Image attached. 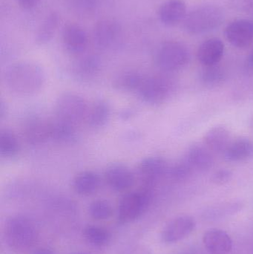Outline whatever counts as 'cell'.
Segmentation results:
<instances>
[{
	"instance_id": "obj_1",
	"label": "cell",
	"mask_w": 253,
	"mask_h": 254,
	"mask_svg": "<svg viewBox=\"0 0 253 254\" xmlns=\"http://www.w3.org/2000/svg\"><path fill=\"white\" fill-rule=\"evenodd\" d=\"M46 73L38 64L30 61L15 63L7 67L3 81L6 89L16 96L35 95L46 83Z\"/></svg>"
},
{
	"instance_id": "obj_2",
	"label": "cell",
	"mask_w": 253,
	"mask_h": 254,
	"mask_svg": "<svg viewBox=\"0 0 253 254\" xmlns=\"http://www.w3.org/2000/svg\"><path fill=\"white\" fill-rule=\"evenodd\" d=\"M3 237L7 247L17 252H24L35 245L38 231L35 224L24 216L7 219L3 230Z\"/></svg>"
},
{
	"instance_id": "obj_27",
	"label": "cell",
	"mask_w": 253,
	"mask_h": 254,
	"mask_svg": "<svg viewBox=\"0 0 253 254\" xmlns=\"http://www.w3.org/2000/svg\"><path fill=\"white\" fill-rule=\"evenodd\" d=\"M59 15L56 12L49 13L43 21L36 34V42L44 45L51 40L59 25Z\"/></svg>"
},
{
	"instance_id": "obj_6",
	"label": "cell",
	"mask_w": 253,
	"mask_h": 254,
	"mask_svg": "<svg viewBox=\"0 0 253 254\" xmlns=\"http://www.w3.org/2000/svg\"><path fill=\"white\" fill-rule=\"evenodd\" d=\"M151 201L148 191L129 192L122 197L117 210V220L121 225L135 222L147 211Z\"/></svg>"
},
{
	"instance_id": "obj_12",
	"label": "cell",
	"mask_w": 253,
	"mask_h": 254,
	"mask_svg": "<svg viewBox=\"0 0 253 254\" xmlns=\"http://www.w3.org/2000/svg\"><path fill=\"white\" fill-rule=\"evenodd\" d=\"M62 41L68 53L78 55L83 54L87 49L89 37L83 27L71 23L64 26L62 31Z\"/></svg>"
},
{
	"instance_id": "obj_5",
	"label": "cell",
	"mask_w": 253,
	"mask_h": 254,
	"mask_svg": "<svg viewBox=\"0 0 253 254\" xmlns=\"http://www.w3.org/2000/svg\"><path fill=\"white\" fill-rule=\"evenodd\" d=\"M156 64L165 72H175L187 65L190 52L184 45L178 42L163 43L156 54Z\"/></svg>"
},
{
	"instance_id": "obj_25",
	"label": "cell",
	"mask_w": 253,
	"mask_h": 254,
	"mask_svg": "<svg viewBox=\"0 0 253 254\" xmlns=\"http://www.w3.org/2000/svg\"><path fill=\"white\" fill-rule=\"evenodd\" d=\"M145 76L137 71H125L113 80V87L123 92H137Z\"/></svg>"
},
{
	"instance_id": "obj_38",
	"label": "cell",
	"mask_w": 253,
	"mask_h": 254,
	"mask_svg": "<svg viewBox=\"0 0 253 254\" xmlns=\"http://www.w3.org/2000/svg\"><path fill=\"white\" fill-rule=\"evenodd\" d=\"M250 127H251V128H252L253 131V115L252 117H251V120H250Z\"/></svg>"
},
{
	"instance_id": "obj_30",
	"label": "cell",
	"mask_w": 253,
	"mask_h": 254,
	"mask_svg": "<svg viewBox=\"0 0 253 254\" xmlns=\"http://www.w3.org/2000/svg\"><path fill=\"white\" fill-rule=\"evenodd\" d=\"M89 213L91 217L95 220H107L112 216L113 207L107 200L97 199L89 205Z\"/></svg>"
},
{
	"instance_id": "obj_9",
	"label": "cell",
	"mask_w": 253,
	"mask_h": 254,
	"mask_svg": "<svg viewBox=\"0 0 253 254\" xmlns=\"http://www.w3.org/2000/svg\"><path fill=\"white\" fill-rule=\"evenodd\" d=\"M104 176L107 185L116 192H124L135 185V173L128 166L120 163L108 166Z\"/></svg>"
},
{
	"instance_id": "obj_11",
	"label": "cell",
	"mask_w": 253,
	"mask_h": 254,
	"mask_svg": "<svg viewBox=\"0 0 253 254\" xmlns=\"http://www.w3.org/2000/svg\"><path fill=\"white\" fill-rule=\"evenodd\" d=\"M224 35L227 41L234 47H248L253 41V21L236 19L226 27Z\"/></svg>"
},
{
	"instance_id": "obj_19",
	"label": "cell",
	"mask_w": 253,
	"mask_h": 254,
	"mask_svg": "<svg viewBox=\"0 0 253 254\" xmlns=\"http://www.w3.org/2000/svg\"><path fill=\"white\" fill-rule=\"evenodd\" d=\"M111 116V107L107 100L98 99L89 107L86 116L88 126L93 129H100L109 122Z\"/></svg>"
},
{
	"instance_id": "obj_23",
	"label": "cell",
	"mask_w": 253,
	"mask_h": 254,
	"mask_svg": "<svg viewBox=\"0 0 253 254\" xmlns=\"http://www.w3.org/2000/svg\"><path fill=\"white\" fill-rule=\"evenodd\" d=\"M230 131L224 126L212 127L203 137V144L212 153H222L231 141Z\"/></svg>"
},
{
	"instance_id": "obj_31",
	"label": "cell",
	"mask_w": 253,
	"mask_h": 254,
	"mask_svg": "<svg viewBox=\"0 0 253 254\" xmlns=\"http://www.w3.org/2000/svg\"><path fill=\"white\" fill-rule=\"evenodd\" d=\"M194 172L185 158L169 167L168 174L174 180L181 181L187 179Z\"/></svg>"
},
{
	"instance_id": "obj_37",
	"label": "cell",
	"mask_w": 253,
	"mask_h": 254,
	"mask_svg": "<svg viewBox=\"0 0 253 254\" xmlns=\"http://www.w3.org/2000/svg\"><path fill=\"white\" fill-rule=\"evenodd\" d=\"M34 254H53V252L49 249H39L35 251Z\"/></svg>"
},
{
	"instance_id": "obj_40",
	"label": "cell",
	"mask_w": 253,
	"mask_h": 254,
	"mask_svg": "<svg viewBox=\"0 0 253 254\" xmlns=\"http://www.w3.org/2000/svg\"><path fill=\"white\" fill-rule=\"evenodd\" d=\"M251 11H252V13H253V7L252 10H251Z\"/></svg>"
},
{
	"instance_id": "obj_21",
	"label": "cell",
	"mask_w": 253,
	"mask_h": 254,
	"mask_svg": "<svg viewBox=\"0 0 253 254\" xmlns=\"http://www.w3.org/2000/svg\"><path fill=\"white\" fill-rule=\"evenodd\" d=\"M224 159L229 162H242L253 157V142L247 137L231 140L223 152Z\"/></svg>"
},
{
	"instance_id": "obj_3",
	"label": "cell",
	"mask_w": 253,
	"mask_h": 254,
	"mask_svg": "<svg viewBox=\"0 0 253 254\" xmlns=\"http://www.w3.org/2000/svg\"><path fill=\"white\" fill-rule=\"evenodd\" d=\"M224 12L219 6L206 4L192 10L186 16L184 26L192 34H202L218 28L224 20Z\"/></svg>"
},
{
	"instance_id": "obj_20",
	"label": "cell",
	"mask_w": 253,
	"mask_h": 254,
	"mask_svg": "<svg viewBox=\"0 0 253 254\" xmlns=\"http://www.w3.org/2000/svg\"><path fill=\"white\" fill-rule=\"evenodd\" d=\"M101 69V61L95 55H85L80 58L73 66V74L77 80L89 81L99 74Z\"/></svg>"
},
{
	"instance_id": "obj_34",
	"label": "cell",
	"mask_w": 253,
	"mask_h": 254,
	"mask_svg": "<svg viewBox=\"0 0 253 254\" xmlns=\"http://www.w3.org/2000/svg\"><path fill=\"white\" fill-rule=\"evenodd\" d=\"M40 0H17L18 4L22 8L30 10L34 8L40 2Z\"/></svg>"
},
{
	"instance_id": "obj_4",
	"label": "cell",
	"mask_w": 253,
	"mask_h": 254,
	"mask_svg": "<svg viewBox=\"0 0 253 254\" xmlns=\"http://www.w3.org/2000/svg\"><path fill=\"white\" fill-rule=\"evenodd\" d=\"M89 109L83 96L74 92H65L56 99L54 114L57 120L77 125L86 119Z\"/></svg>"
},
{
	"instance_id": "obj_7",
	"label": "cell",
	"mask_w": 253,
	"mask_h": 254,
	"mask_svg": "<svg viewBox=\"0 0 253 254\" xmlns=\"http://www.w3.org/2000/svg\"><path fill=\"white\" fill-rule=\"evenodd\" d=\"M173 91V83L163 76L145 77L138 89V97L150 105H159L167 101Z\"/></svg>"
},
{
	"instance_id": "obj_39",
	"label": "cell",
	"mask_w": 253,
	"mask_h": 254,
	"mask_svg": "<svg viewBox=\"0 0 253 254\" xmlns=\"http://www.w3.org/2000/svg\"><path fill=\"white\" fill-rule=\"evenodd\" d=\"M75 254H85V253H77Z\"/></svg>"
},
{
	"instance_id": "obj_26",
	"label": "cell",
	"mask_w": 253,
	"mask_h": 254,
	"mask_svg": "<svg viewBox=\"0 0 253 254\" xmlns=\"http://www.w3.org/2000/svg\"><path fill=\"white\" fill-rule=\"evenodd\" d=\"M20 144L16 134L8 128L0 131V155L4 159H12L19 155Z\"/></svg>"
},
{
	"instance_id": "obj_28",
	"label": "cell",
	"mask_w": 253,
	"mask_h": 254,
	"mask_svg": "<svg viewBox=\"0 0 253 254\" xmlns=\"http://www.w3.org/2000/svg\"><path fill=\"white\" fill-rule=\"evenodd\" d=\"M83 235L86 241L95 247H105L111 242V236L109 231L96 225H90L85 227Z\"/></svg>"
},
{
	"instance_id": "obj_22",
	"label": "cell",
	"mask_w": 253,
	"mask_h": 254,
	"mask_svg": "<svg viewBox=\"0 0 253 254\" xmlns=\"http://www.w3.org/2000/svg\"><path fill=\"white\" fill-rule=\"evenodd\" d=\"M101 178L92 170H84L79 173L73 179L72 187L75 192L83 196L93 195L99 189Z\"/></svg>"
},
{
	"instance_id": "obj_15",
	"label": "cell",
	"mask_w": 253,
	"mask_h": 254,
	"mask_svg": "<svg viewBox=\"0 0 253 254\" xmlns=\"http://www.w3.org/2000/svg\"><path fill=\"white\" fill-rule=\"evenodd\" d=\"M203 243L210 254H229L233 249L231 237L218 228L207 230L203 234Z\"/></svg>"
},
{
	"instance_id": "obj_35",
	"label": "cell",
	"mask_w": 253,
	"mask_h": 254,
	"mask_svg": "<svg viewBox=\"0 0 253 254\" xmlns=\"http://www.w3.org/2000/svg\"><path fill=\"white\" fill-rule=\"evenodd\" d=\"M245 68L248 74H253V49L250 52L248 58H246Z\"/></svg>"
},
{
	"instance_id": "obj_8",
	"label": "cell",
	"mask_w": 253,
	"mask_h": 254,
	"mask_svg": "<svg viewBox=\"0 0 253 254\" xmlns=\"http://www.w3.org/2000/svg\"><path fill=\"white\" fill-rule=\"evenodd\" d=\"M196 227V221L191 216H178L165 225L160 238L166 244L178 243L189 237L195 231Z\"/></svg>"
},
{
	"instance_id": "obj_36",
	"label": "cell",
	"mask_w": 253,
	"mask_h": 254,
	"mask_svg": "<svg viewBox=\"0 0 253 254\" xmlns=\"http://www.w3.org/2000/svg\"><path fill=\"white\" fill-rule=\"evenodd\" d=\"M135 110L132 109H129V110H126L125 111L122 112L121 118L123 120H128V119H131L135 116Z\"/></svg>"
},
{
	"instance_id": "obj_17",
	"label": "cell",
	"mask_w": 253,
	"mask_h": 254,
	"mask_svg": "<svg viewBox=\"0 0 253 254\" xmlns=\"http://www.w3.org/2000/svg\"><path fill=\"white\" fill-rule=\"evenodd\" d=\"M185 160L195 171H207L214 164L212 152L204 144L195 143L189 147Z\"/></svg>"
},
{
	"instance_id": "obj_33",
	"label": "cell",
	"mask_w": 253,
	"mask_h": 254,
	"mask_svg": "<svg viewBox=\"0 0 253 254\" xmlns=\"http://www.w3.org/2000/svg\"><path fill=\"white\" fill-rule=\"evenodd\" d=\"M232 4L236 10L241 11H251L253 7V0H231Z\"/></svg>"
},
{
	"instance_id": "obj_24",
	"label": "cell",
	"mask_w": 253,
	"mask_h": 254,
	"mask_svg": "<svg viewBox=\"0 0 253 254\" xmlns=\"http://www.w3.org/2000/svg\"><path fill=\"white\" fill-rule=\"evenodd\" d=\"M78 138L76 125L55 119L52 122L51 140L61 144L75 143Z\"/></svg>"
},
{
	"instance_id": "obj_18",
	"label": "cell",
	"mask_w": 253,
	"mask_h": 254,
	"mask_svg": "<svg viewBox=\"0 0 253 254\" xmlns=\"http://www.w3.org/2000/svg\"><path fill=\"white\" fill-rule=\"evenodd\" d=\"M157 13L163 25L174 26L185 19L187 6L183 0H166L159 7Z\"/></svg>"
},
{
	"instance_id": "obj_16",
	"label": "cell",
	"mask_w": 253,
	"mask_h": 254,
	"mask_svg": "<svg viewBox=\"0 0 253 254\" xmlns=\"http://www.w3.org/2000/svg\"><path fill=\"white\" fill-rule=\"evenodd\" d=\"M224 49L222 40L216 37L208 39L199 46L198 60L203 67L218 65L224 57Z\"/></svg>"
},
{
	"instance_id": "obj_13",
	"label": "cell",
	"mask_w": 253,
	"mask_h": 254,
	"mask_svg": "<svg viewBox=\"0 0 253 254\" xmlns=\"http://www.w3.org/2000/svg\"><path fill=\"white\" fill-rule=\"evenodd\" d=\"M52 122L43 118L33 117L26 121L23 127V135L29 144H43L51 140Z\"/></svg>"
},
{
	"instance_id": "obj_29",
	"label": "cell",
	"mask_w": 253,
	"mask_h": 254,
	"mask_svg": "<svg viewBox=\"0 0 253 254\" xmlns=\"http://www.w3.org/2000/svg\"><path fill=\"white\" fill-rule=\"evenodd\" d=\"M225 79V72L218 65L205 66L201 74V80L208 87H216Z\"/></svg>"
},
{
	"instance_id": "obj_32",
	"label": "cell",
	"mask_w": 253,
	"mask_h": 254,
	"mask_svg": "<svg viewBox=\"0 0 253 254\" xmlns=\"http://www.w3.org/2000/svg\"><path fill=\"white\" fill-rule=\"evenodd\" d=\"M233 177V173L227 169H220L212 176V182L216 185L228 183Z\"/></svg>"
},
{
	"instance_id": "obj_14",
	"label": "cell",
	"mask_w": 253,
	"mask_h": 254,
	"mask_svg": "<svg viewBox=\"0 0 253 254\" xmlns=\"http://www.w3.org/2000/svg\"><path fill=\"white\" fill-rule=\"evenodd\" d=\"M121 35L120 25L111 19L99 21L94 28V40L97 46L102 49H109L115 46Z\"/></svg>"
},
{
	"instance_id": "obj_10",
	"label": "cell",
	"mask_w": 253,
	"mask_h": 254,
	"mask_svg": "<svg viewBox=\"0 0 253 254\" xmlns=\"http://www.w3.org/2000/svg\"><path fill=\"white\" fill-rule=\"evenodd\" d=\"M169 166L163 158L150 156L144 158L138 166L140 180L147 187L152 186L168 174Z\"/></svg>"
}]
</instances>
